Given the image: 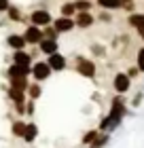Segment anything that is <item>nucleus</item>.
<instances>
[{
    "instance_id": "nucleus-1",
    "label": "nucleus",
    "mask_w": 144,
    "mask_h": 148,
    "mask_svg": "<svg viewBox=\"0 0 144 148\" xmlns=\"http://www.w3.org/2000/svg\"><path fill=\"white\" fill-rule=\"evenodd\" d=\"M76 72L81 74L83 78H95L98 74V66H95L93 59H87V57H76Z\"/></svg>"
},
{
    "instance_id": "nucleus-2",
    "label": "nucleus",
    "mask_w": 144,
    "mask_h": 148,
    "mask_svg": "<svg viewBox=\"0 0 144 148\" xmlns=\"http://www.w3.org/2000/svg\"><path fill=\"white\" fill-rule=\"evenodd\" d=\"M51 74H53V70H51V66L47 64V59L45 62H34L32 64V74L30 76L34 78V83H45V80H49Z\"/></svg>"
},
{
    "instance_id": "nucleus-3",
    "label": "nucleus",
    "mask_w": 144,
    "mask_h": 148,
    "mask_svg": "<svg viewBox=\"0 0 144 148\" xmlns=\"http://www.w3.org/2000/svg\"><path fill=\"white\" fill-rule=\"evenodd\" d=\"M30 23L32 25H38V28H45V25H51L53 23V17L47 9H34L30 13Z\"/></svg>"
},
{
    "instance_id": "nucleus-4",
    "label": "nucleus",
    "mask_w": 144,
    "mask_h": 148,
    "mask_svg": "<svg viewBox=\"0 0 144 148\" xmlns=\"http://www.w3.org/2000/svg\"><path fill=\"white\" fill-rule=\"evenodd\" d=\"M112 87L119 95H125V93L132 89V78L127 76V72H116L112 78Z\"/></svg>"
},
{
    "instance_id": "nucleus-5",
    "label": "nucleus",
    "mask_w": 144,
    "mask_h": 148,
    "mask_svg": "<svg viewBox=\"0 0 144 148\" xmlns=\"http://www.w3.org/2000/svg\"><path fill=\"white\" fill-rule=\"evenodd\" d=\"M23 38H25V42H28L30 47H38V42L45 38V36H43V28L30 23L28 28H25V32H23Z\"/></svg>"
},
{
    "instance_id": "nucleus-6",
    "label": "nucleus",
    "mask_w": 144,
    "mask_h": 148,
    "mask_svg": "<svg viewBox=\"0 0 144 148\" xmlns=\"http://www.w3.org/2000/svg\"><path fill=\"white\" fill-rule=\"evenodd\" d=\"M53 28H55L59 34H68V32H72L74 28H76V23H74V17H57V19H53Z\"/></svg>"
},
{
    "instance_id": "nucleus-7",
    "label": "nucleus",
    "mask_w": 144,
    "mask_h": 148,
    "mask_svg": "<svg viewBox=\"0 0 144 148\" xmlns=\"http://www.w3.org/2000/svg\"><path fill=\"white\" fill-rule=\"evenodd\" d=\"M47 64L51 66V70H53V72H64V70L68 68V59H66L64 55H61L59 51L47 57Z\"/></svg>"
},
{
    "instance_id": "nucleus-8",
    "label": "nucleus",
    "mask_w": 144,
    "mask_h": 148,
    "mask_svg": "<svg viewBox=\"0 0 144 148\" xmlns=\"http://www.w3.org/2000/svg\"><path fill=\"white\" fill-rule=\"evenodd\" d=\"M74 23H76L79 30H87L95 23V17L91 15V11H83V13H76V15H74Z\"/></svg>"
},
{
    "instance_id": "nucleus-9",
    "label": "nucleus",
    "mask_w": 144,
    "mask_h": 148,
    "mask_svg": "<svg viewBox=\"0 0 144 148\" xmlns=\"http://www.w3.org/2000/svg\"><path fill=\"white\" fill-rule=\"evenodd\" d=\"M13 64H17V66H21V68H30L32 70V64H34V59L28 51H13Z\"/></svg>"
},
{
    "instance_id": "nucleus-10",
    "label": "nucleus",
    "mask_w": 144,
    "mask_h": 148,
    "mask_svg": "<svg viewBox=\"0 0 144 148\" xmlns=\"http://www.w3.org/2000/svg\"><path fill=\"white\" fill-rule=\"evenodd\" d=\"M38 51L49 57V55H53V53L59 51V42H57V40H51V38H43L38 42Z\"/></svg>"
},
{
    "instance_id": "nucleus-11",
    "label": "nucleus",
    "mask_w": 144,
    "mask_h": 148,
    "mask_svg": "<svg viewBox=\"0 0 144 148\" xmlns=\"http://www.w3.org/2000/svg\"><path fill=\"white\" fill-rule=\"evenodd\" d=\"M6 47H11L13 51H23L28 47V42H25L23 34H9L6 36Z\"/></svg>"
},
{
    "instance_id": "nucleus-12",
    "label": "nucleus",
    "mask_w": 144,
    "mask_h": 148,
    "mask_svg": "<svg viewBox=\"0 0 144 148\" xmlns=\"http://www.w3.org/2000/svg\"><path fill=\"white\" fill-rule=\"evenodd\" d=\"M110 112H116V114H121V116H127V114H129L127 102H125V97H123V95L116 93V97L112 99V104H110Z\"/></svg>"
},
{
    "instance_id": "nucleus-13",
    "label": "nucleus",
    "mask_w": 144,
    "mask_h": 148,
    "mask_svg": "<svg viewBox=\"0 0 144 148\" xmlns=\"http://www.w3.org/2000/svg\"><path fill=\"white\" fill-rule=\"evenodd\" d=\"M32 70L30 68H21V66H17V64H11L9 68H6V78H21V76H30Z\"/></svg>"
},
{
    "instance_id": "nucleus-14",
    "label": "nucleus",
    "mask_w": 144,
    "mask_h": 148,
    "mask_svg": "<svg viewBox=\"0 0 144 148\" xmlns=\"http://www.w3.org/2000/svg\"><path fill=\"white\" fill-rule=\"evenodd\" d=\"M127 25L129 28H134L136 32H140V30H144V13H129L127 15Z\"/></svg>"
},
{
    "instance_id": "nucleus-15",
    "label": "nucleus",
    "mask_w": 144,
    "mask_h": 148,
    "mask_svg": "<svg viewBox=\"0 0 144 148\" xmlns=\"http://www.w3.org/2000/svg\"><path fill=\"white\" fill-rule=\"evenodd\" d=\"M6 95H9V99L13 104H25V102H28V93L21 91V89H13V87H9V89H6Z\"/></svg>"
},
{
    "instance_id": "nucleus-16",
    "label": "nucleus",
    "mask_w": 144,
    "mask_h": 148,
    "mask_svg": "<svg viewBox=\"0 0 144 148\" xmlns=\"http://www.w3.org/2000/svg\"><path fill=\"white\" fill-rule=\"evenodd\" d=\"M36 138H38V125L36 123H28V127H25V133H23V142L25 144H32V142H36Z\"/></svg>"
},
{
    "instance_id": "nucleus-17",
    "label": "nucleus",
    "mask_w": 144,
    "mask_h": 148,
    "mask_svg": "<svg viewBox=\"0 0 144 148\" xmlns=\"http://www.w3.org/2000/svg\"><path fill=\"white\" fill-rule=\"evenodd\" d=\"M95 4L102 6L104 11H119V9H123V0H95Z\"/></svg>"
},
{
    "instance_id": "nucleus-18",
    "label": "nucleus",
    "mask_w": 144,
    "mask_h": 148,
    "mask_svg": "<svg viewBox=\"0 0 144 148\" xmlns=\"http://www.w3.org/2000/svg\"><path fill=\"white\" fill-rule=\"evenodd\" d=\"M25 127H28V123L21 121V119H17V121H13V125H11V133H13L15 138H23Z\"/></svg>"
},
{
    "instance_id": "nucleus-19",
    "label": "nucleus",
    "mask_w": 144,
    "mask_h": 148,
    "mask_svg": "<svg viewBox=\"0 0 144 148\" xmlns=\"http://www.w3.org/2000/svg\"><path fill=\"white\" fill-rule=\"evenodd\" d=\"M100 133H102V131L98 129V127H95V129H89V131L85 133V136H83V140H81V144L89 148V146H91V144L95 142V140H98V136H100Z\"/></svg>"
},
{
    "instance_id": "nucleus-20",
    "label": "nucleus",
    "mask_w": 144,
    "mask_h": 148,
    "mask_svg": "<svg viewBox=\"0 0 144 148\" xmlns=\"http://www.w3.org/2000/svg\"><path fill=\"white\" fill-rule=\"evenodd\" d=\"M6 17L11 19V21H23V13H21V9L19 6H15V4H11L9 9H6Z\"/></svg>"
},
{
    "instance_id": "nucleus-21",
    "label": "nucleus",
    "mask_w": 144,
    "mask_h": 148,
    "mask_svg": "<svg viewBox=\"0 0 144 148\" xmlns=\"http://www.w3.org/2000/svg\"><path fill=\"white\" fill-rule=\"evenodd\" d=\"M9 87H13V89H21V91H28L30 80H28V76H21V78H11V80H9Z\"/></svg>"
},
{
    "instance_id": "nucleus-22",
    "label": "nucleus",
    "mask_w": 144,
    "mask_h": 148,
    "mask_svg": "<svg viewBox=\"0 0 144 148\" xmlns=\"http://www.w3.org/2000/svg\"><path fill=\"white\" fill-rule=\"evenodd\" d=\"M110 136H112V133L102 131L100 136H98V140H95V142L89 146V148H106V146H108V142H110Z\"/></svg>"
},
{
    "instance_id": "nucleus-23",
    "label": "nucleus",
    "mask_w": 144,
    "mask_h": 148,
    "mask_svg": "<svg viewBox=\"0 0 144 148\" xmlns=\"http://www.w3.org/2000/svg\"><path fill=\"white\" fill-rule=\"evenodd\" d=\"M28 99H34V102H36V99L43 95V87H40L38 83H30V87H28Z\"/></svg>"
},
{
    "instance_id": "nucleus-24",
    "label": "nucleus",
    "mask_w": 144,
    "mask_h": 148,
    "mask_svg": "<svg viewBox=\"0 0 144 148\" xmlns=\"http://www.w3.org/2000/svg\"><path fill=\"white\" fill-rule=\"evenodd\" d=\"M61 15H64V17H74V15H76V4H74V0H72V2H64V4H61Z\"/></svg>"
},
{
    "instance_id": "nucleus-25",
    "label": "nucleus",
    "mask_w": 144,
    "mask_h": 148,
    "mask_svg": "<svg viewBox=\"0 0 144 148\" xmlns=\"http://www.w3.org/2000/svg\"><path fill=\"white\" fill-rule=\"evenodd\" d=\"M43 36L45 38H51V40H57L59 38V32L53 28V25H45V28H43Z\"/></svg>"
},
{
    "instance_id": "nucleus-26",
    "label": "nucleus",
    "mask_w": 144,
    "mask_h": 148,
    "mask_svg": "<svg viewBox=\"0 0 144 148\" xmlns=\"http://www.w3.org/2000/svg\"><path fill=\"white\" fill-rule=\"evenodd\" d=\"M74 4H76V11H79V13L91 11V9H93V2H89V0H74Z\"/></svg>"
},
{
    "instance_id": "nucleus-27",
    "label": "nucleus",
    "mask_w": 144,
    "mask_h": 148,
    "mask_svg": "<svg viewBox=\"0 0 144 148\" xmlns=\"http://www.w3.org/2000/svg\"><path fill=\"white\" fill-rule=\"evenodd\" d=\"M136 66H138L140 72L144 74V47H140L138 53H136Z\"/></svg>"
},
{
    "instance_id": "nucleus-28",
    "label": "nucleus",
    "mask_w": 144,
    "mask_h": 148,
    "mask_svg": "<svg viewBox=\"0 0 144 148\" xmlns=\"http://www.w3.org/2000/svg\"><path fill=\"white\" fill-rule=\"evenodd\" d=\"M91 53L95 57H106V49L102 45H91Z\"/></svg>"
},
{
    "instance_id": "nucleus-29",
    "label": "nucleus",
    "mask_w": 144,
    "mask_h": 148,
    "mask_svg": "<svg viewBox=\"0 0 144 148\" xmlns=\"http://www.w3.org/2000/svg\"><path fill=\"white\" fill-rule=\"evenodd\" d=\"M125 72H127V76H129V78H132V80H136V78H138V76H140V74H142V72H140V68H138V66H129V68H127Z\"/></svg>"
},
{
    "instance_id": "nucleus-30",
    "label": "nucleus",
    "mask_w": 144,
    "mask_h": 148,
    "mask_svg": "<svg viewBox=\"0 0 144 148\" xmlns=\"http://www.w3.org/2000/svg\"><path fill=\"white\" fill-rule=\"evenodd\" d=\"M142 99H144V89H142L140 93H136V95H134V99H132V108H140V106H142Z\"/></svg>"
},
{
    "instance_id": "nucleus-31",
    "label": "nucleus",
    "mask_w": 144,
    "mask_h": 148,
    "mask_svg": "<svg viewBox=\"0 0 144 148\" xmlns=\"http://www.w3.org/2000/svg\"><path fill=\"white\" fill-rule=\"evenodd\" d=\"M34 112H36V104H34V99H28V102H25V114L32 116Z\"/></svg>"
},
{
    "instance_id": "nucleus-32",
    "label": "nucleus",
    "mask_w": 144,
    "mask_h": 148,
    "mask_svg": "<svg viewBox=\"0 0 144 148\" xmlns=\"http://www.w3.org/2000/svg\"><path fill=\"white\" fill-rule=\"evenodd\" d=\"M100 21H104V23H110L112 21V15H110V11H104V13H100Z\"/></svg>"
},
{
    "instance_id": "nucleus-33",
    "label": "nucleus",
    "mask_w": 144,
    "mask_h": 148,
    "mask_svg": "<svg viewBox=\"0 0 144 148\" xmlns=\"http://www.w3.org/2000/svg\"><path fill=\"white\" fill-rule=\"evenodd\" d=\"M123 9H125L127 13H134V9H136V2H123Z\"/></svg>"
},
{
    "instance_id": "nucleus-34",
    "label": "nucleus",
    "mask_w": 144,
    "mask_h": 148,
    "mask_svg": "<svg viewBox=\"0 0 144 148\" xmlns=\"http://www.w3.org/2000/svg\"><path fill=\"white\" fill-rule=\"evenodd\" d=\"M15 110H17L19 116H23L25 114V104H15Z\"/></svg>"
},
{
    "instance_id": "nucleus-35",
    "label": "nucleus",
    "mask_w": 144,
    "mask_h": 148,
    "mask_svg": "<svg viewBox=\"0 0 144 148\" xmlns=\"http://www.w3.org/2000/svg\"><path fill=\"white\" fill-rule=\"evenodd\" d=\"M11 6V2L9 0H0V13H6V9Z\"/></svg>"
},
{
    "instance_id": "nucleus-36",
    "label": "nucleus",
    "mask_w": 144,
    "mask_h": 148,
    "mask_svg": "<svg viewBox=\"0 0 144 148\" xmlns=\"http://www.w3.org/2000/svg\"><path fill=\"white\" fill-rule=\"evenodd\" d=\"M138 36H140V38L144 40V30H140V32H138Z\"/></svg>"
},
{
    "instance_id": "nucleus-37",
    "label": "nucleus",
    "mask_w": 144,
    "mask_h": 148,
    "mask_svg": "<svg viewBox=\"0 0 144 148\" xmlns=\"http://www.w3.org/2000/svg\"><path fill=\"white\" fill-rule=\"evenodd\" d=\"M123 2H136V0H123Z\"/></svg>"
}]
</instances>
